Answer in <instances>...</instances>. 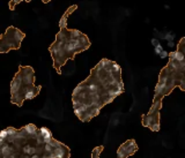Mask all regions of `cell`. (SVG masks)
Returning <instances> with one entry per match:
<instances>
[{
	"label": "cell",
	"mask_w": 185,
	"mask_h": 158,
	"mask_svg": "<svg viewBox=\"0 0 185 158\" xmlns=\"http://www.w3.org/2000/svg\"><path fill=\"white\" fill-rule=\"evenodd\" d=\"M89 46L90 42L88 37L79 30L60 29L54 43H52L49 48L52 54L54 68L58 73H60V67L65 65L68 59H73L75 54L87 50Z\"/></svg>",
	"instance_id": "obj_1"
},
{
	"label": "cell",
	"mask_w": 185,
	"mask_h": 158,
	"mask_svg": "<svg viewBox=\"0 0 185 158\" xmlns=\"http://www.w3.org/2000/svg\"><path fill=\"white\" fill-rule=\"evenodd\" d=\"M178 72L170 64H168L166 67L162 69L161 74L159 76V82L155 87L154 101L163 99V97L172 91V89L176 87V74Z\"/></svg>",
	"instance_id": "obj_2"
},
{
	"label": "cell",
	"mask_w": 185,
	"mask_h": 158,
	"mask_svg": "<svg viewBox=\"0 0 185 158\" xmlns=\"http://www.w3.org/2000/svg\"><path fill=\"white\" fill-rule=\"evenodd\" d=\"M162 107V99L153 101V105L147 114L143 115V125L151 128L153 132L160 130V110Z\"/></svg>",
	"instance_id": "obj_3"
},
{
	"label": "cell",
	"mask_w": 185,
	"mask_h": 158,
	"mask_svg": "<svg viewBox=\"0 0 185 158\" xmlns=\"http://www.w3.org/2000/svg\"><path fill=\"white\" fill-rule=\"evenodd\" d=\"M138 150V145L134 140H127L124 144H122L117 150V158H128L135 153Z\"/></svg>",
	"instance_id": "obj_4"
},
{
	"label": "cell",
	"mask_w": 185,
	"mask_h": 158,
	"mask_svg": "<svg viewBox=\"0 0 185 158\" xmlns=\"http://www.w3.org/2000/svg\"><path fill=\"white\" fill-rule=\"evenodd\" d=\"M53 153L56 158H70V148L65 144L58 142L56 148L53 149Z\"/></svg>",
	"instance_id": "obj_5"
},
{
	"label": "cell",
	"mask_w": 185,
	"mask_h": 158,
	"mask_svg": "<svg viewBox=\"0 0 185 158\" xmlns=\"http://www.w3.org/2000/svg\"><path fill=\"white\" fill-rule=\"evenodd\" d=\"M39 133L42 135V139L43 141H44V143H49V142L53 139L51 132H50L48 128H45V127H42V128L39 129Z\"/></svg>",
	"instance_id": "obj_6"
},
{
	"label": "cell",
	"mask_w": 185,
	"mask_h": 158,
	"mask_svg": "<svg viewBox=\"0 0 185 158\" xmlns=\"http://www.w3.org/2000/svg\"><path fill=\"white\" fill-rule=\"evenodd\" d=\"M103 150V147H97L93 150V153H91V158H100V153L102 152Z\"/></svg>",
	"instance_id": "obj_7"
},
{
	"label": "cell",
	"mask_w": 185,
	"mask_h": 158,
	"mask_svg": "<svg viewBox=\"0 0 185 158\" xmlns=\"http://www.w3.org/2000/svg\"><path fill=\"white\" fill-rule=\"evenodd\" d=\"M6 129H7L8 137H10V136H15L16 133H18V129H15V128H13V127H8V128H6ZM8 137H7V139H8Z\"/></svg>",
	"instance_id": "obj_8"
},
{
	"label": "cell",
	"mask_w": 185,
	"mask_h": 158,
	"mask_svg": "<svg viewBox=\"0 0 185 158\" xmlns=\"http://www.w3.org/2000/svg\"><path fill=\"white\" fill-rule=\"evenodd\" d=\"M162 51H163V50H162V48H161V45H160V44L155 46V52H156L157 54H160V53H161Z\"/></svg>",
	"instance_id": "obj_9"
},
{
	"label": "cell",
	"mask_w": 185,
	"mask_h": 158,
	"mask_svg": "<svg viewBox=\"0 0 185 158\" xmlns=\"http://www.w3.org/2000/svg\"><path fill=\"white\" fill-rule=\"evenodd\" d=\"M180 88H182L183 90H185V76H184V79L182 80V82H180Z\"/></svg>",
	"instance_id": "obj_10"
},
{
	"label": "cell",
	"mask_w": 185,
	"mask_h": 158,
	"mask_svg": "<svg viewBox=\"0 0 185 158\" xmlns=\"http://www.w3.org/2000/svg\"><path fill=\"white\" fill-rule=\"evenodd\" d=\"M160 56H161V58H166V57H168L169 54H168V53H167L166 51H162V52L160 53Z\"/></svg>",
	"instance_id": "obj_11"
},
{
	"label": "cell",
	"mask_w": 185,
	"mask_h": 158,
	"mask_svg": "<svg viewBox=\"0 0 185 158\" xmlns=\"http://www.w3.org/2000/svg\"><path fill=\"white\" fill-rule=\"evenodd\" d=\"M43 1H44V2H49V1H50V0H43Z\"/></svg>",
	"instance_id": "obj_12"
},
{
	"label": "cell",
	"mask_w": 185,
	"mask_h": 158,
	"mask_svg": "<svg viewBox=\"0 0 185 158\" xmlns=\"http://www.w3.org/2000/svg\"><path fill=\"white\" fill-rule=\"evenodd\" d=\"M0 158H4V157H2V156H1V155H0Z\"/></svg>",
	"instance_id": "obj_13"
}]
</instances>
